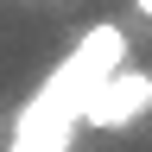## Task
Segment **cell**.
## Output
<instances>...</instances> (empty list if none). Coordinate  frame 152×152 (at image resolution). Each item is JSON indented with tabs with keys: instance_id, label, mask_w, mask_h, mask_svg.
<instances>
[{
	"instance_id": "7a4b0ae2",
	"label": "cell",
	"mask_w": 152,
	"mask_h": 152,
	"mask_svg": "<svg viewBox=\"0 0 152 152\" xmlns=\"http://www.w3.org/2000/svg\"><path fill=\"white\" fill-rule=\"evenodd\" d=\"M133 13H140V19H152V0H133Z\"/></svg>"
},
{
	"instance_id": "6da1fadb",
	"label": "cell",
	"mask_w": 152,
	"mask_h": 152,
	"mask_svg": "<svg viewBox=\"0 0 152 152\" xmlns=\"http://www.w3.org/2000/svg\"><path fill=\"white\" fill-rule=\"evenodd\" d=\"M140 114H152V70L121 64V70H108L102 83H95V95L83 102V127H95V133H121V127L140 121Z\"/></svg>"
}]
</instances>
